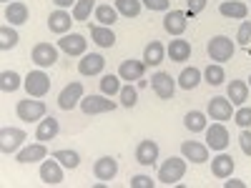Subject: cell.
I'll return each instance as SVG.
<instances>
[{
  "label": "cell",
  "instance_id": "6da1fadb",
  "mask_svg": "<svg viewBox=\"0 0 251 188\" xmlns=\"http://www.w3.org/2000/svg\"><path fill=\"white\" fill-rule=\"evenodd\" d=\"M234 50H236V46H234V40L228 35H214L206 43V53H208V58H211L214 63H228L234 58Z\"/></svg>",
  "mask_w": 251,
  "mask_h": 188
},
{
  "label": "cell",
  "instance_id": "7a4b0ae2",
  "mask_svg": "<svg viewBox=\"0 0 251 188\" xmlns=\"http://www.w3.org/2000/svg\"><path fill=\"white\" fill-rule=\"evenodd\" d=\"M183 176H186V158H178V156H171L169 161H163L158 168V183L163 186H176Z\"/></svg>",
  "mask_w": 251,
  "mask_h": 188
},
{
  "label": "cell",
  "instance_id": "3957f363",
  "mask_svg": "<svg viewBox=\"0 0 251 188\" xmlns=\"http://www.w3.org/2000/svg\"><path fill=\"white\" fill-rule=\"evenodd\" d=\"M23 88L30 98H46L48 91H50V78L43 73V68H38V70H30L23 80Z\"/></svg>",
  "mask_w": 251,
  "mask_h": 188
},
{
  "label": "cell",
  "instance_id": "277c9868",
  "mask_svg": "<svg viewBox=\"0 0 251 188\" xmlns=\"http://www.w3.org/2000/svg\"><path fill=\"white\" fill-rule=\"evenodd\" d=\"M118 103L111 100V95H83L80 100V111L86 116H100V113H108V111H116Z\"/></svg>",
  "mask_w": 251,
  "mask_h": 188
},
{
  "label": "cell",
  "instance_id": "5b68a950",
  "mask_svg": "<svg viewBox=\"0 0 251 188\" xmlns=\"http://www.w3.org/2000/svg\"><path fill=\"white\" fill-rule=\"evenodd\" d=\"M46 103L43 100H30V95L25 100H18V106H15V113L20 120H25V123H35V120H43L46 118Z\"/></svg>",
  "mask_w": 251,
  "mask_h": 188
},
{
  "label": "cell",
  "instance_id": "8992f818",
  "mask_svg": "<svg viewBox=\"0 0 251 188\" xmlns=\"http://www.w3.org/2000/svg\"><path fill=\"white\" fill-rule=\"evenodd\" d=\"M206 116L211 120H219V123H226L234 118V103L224 98V95H216L208 100V108H206Z\"/></svg>",
  "mask_w": 251,
  "mask_h": 188
},
{
  "label": "cell",
  "instance_id": "52a82bcc",
  "mask_svg": "<svg viewBox=\"0 0 251 188\" xmlns=\"http://www.w3.org/2000/svg\"><path fill=\"white\" fill-rule=\"evenodd\" d=\"M80 100H83V83L73 80V83H68V86L60 91V95H58V108H60V111H73L75 106H80Z\"/></svg>",
  "mask_w": 251,
  "mask_h": 188
},
{
  "label": "cell",
  "instance_id": "ba28073f",
  "mask_svg": "<svg viewBox=\"0 0 251 188\" xmlns=\"http://www.w3.org/2000/svg\"><path fill=\"white\" fill-rule=\"evenodd\" d=\"M25 138H28L25 131H20V128H3L0 131V151H3L5 156L18 153Z\"/></svg>",
  "mask_w": 251,
  "mask_h": 188
},
{
  "label": "cell",
  "instance_id": "9c48e42d",
  "mask_svg": "<svg viewBox=\"0 0 251 188\" xmlns=\"http://www.w3.org/2000/svg\"><path fill=\"white\" fill-rule=\"evenodd\" d=\"M228 131H226V125L224 123H214V125H206V145L211 151H226V145H228Z\"/></svg>",
  "mask_w": 251,
  "mask_h": 188
},
{
  "label": "cell",
  "instance_id": "30bf717a",
  "mask_svg": "<svg viewBox=\"0 0 251 188\" xmlns=\"http://www.w3.org/2000/svg\"><path fill=\"white\" fill-rule=\"evenodd\" d=\"M103 68H106V58H103L100 53H86V55H80V60H78V73L86 75V78L100 75Z\"/></svg>",
  "mask_w": 251,
  "mask_h": 188
},
{
  "label": "cell",
  "instance_id": "8fae6325",
  "mask_svg": "<svg viewBox=\"0 0 251 188\" xmlns=\"http://www.w3.org/2000/svg\"><path fill=\"white\" fill-rule=\"evenodd\" d=\"M30 58H33V63L38 68H50V66L58 63V48L50 46V43H35Z\"/></svg>",
  "mask_w": 251,
  "mask_h": 188
},
{
  "label": "cell",
  "instance_id": "7c38bea8",
  "mask_svg": "<svg viewBox=\"0 0 251 188\" xmlns=\"http://www.w3.org/2000/svg\"><path fill=\"white\" fill-rule=\"evenodd\" d=\"M151 88H153V93H156L161 100H171L174 93H176V80L171 78V73L158 70V73L151 78Z\"/></svg>",
  "mask_w": 251,
  "mask_h": 188
},
{
  "label": "cell",
  "instance_id": "4fadbf2b",
  "mask_svg": "<svg viewBox=\"0 0 251 188\" xmlns=\"http://www.w3.org/2000/svg\"><path fill=\"white\" fill-rule=\"evenodd\" d=\"M40 181L46 186H60L63 183V163L58 158H48L40 163Z\"/></svg>",
  "mask_w": 251,
  "mask_h": 188
},
{
  "label": "cell",
  "instance_id": "5bb4252c",
  "mask_svg": "<svg viewBox=\"0 0 251 188\" xmlns=\"http://www.w3.org/2000/svg\"><path fill=\"white\" fill-rule=\"evenodd\" d=\"M186 25H188L186 10H169V13H166V18H163V30L169 33V35H174V38H181L183 30H186Z\"/></svg>",
  "mask_w": 251,
  "mask_h": 188
},
{
  "label": "cell",
  "instance_id": "9a60e30c",
  "mask_svg": "<svg viewBox=\"0 0 251 188\" xmlns=\"http://www.w3.org/2000/svg\"><path fill=\"white\" fill-rule=\"evenodd\" d=\"M58 48L68 55H86V48H88V40L83 38L80 33H66L60 40H58Z\"/></svg>",
  "mask_w": 251,
  "mask_h": 188
},
{
  "label": "cell",
  "instance_id": "2e32d148",
  "mask_svg": "<svg viewBox=\"0 0 251 188\" xmlns=\"http://www.w3.org/2000/svg\"><path fill=\"white\" fill-rule=\"evenodd\" d=\"M208 145L206 143H199V141H183L181 143V156L191 163H206L208 161Z\"/></svg>",
  "mask_w": 251,
  "mask_h": 188
},
{
  "label": "cell",
  "instance_id": "e0dca14e",
  "mask_svg": "<svg viewBox=\"0 0 251 188\" xmlns=\"http://www.w3.org/2000/svg\"><path fill=\"white\" fill-rule=\"evenodd\" d=\"M73 23H75L73 13H66L63 8H58V10H53L48 15V28H50V33H58V35H66Z\"/></svg>",
  "mask_w": 251,
  "mask_h": 188
},
{
  "label": "cell",
  "instance_id": "ac0fdd59",
  "mask_svg": "<svg viewBox=\"0 0 251 188\" xmlns=\"http://www.w3.org/2000/svg\"><path fill=\"white\" fill-rule=\"evenodd\" d=\"M118 173V161L113 156H103L93 163V176L98 181H113Z\"/></svg>",
  "mask_w": 251,
  "mask_h": 188
},
{
  "label": "cell",
  "instance_id": "d6986e66",
  "mask_svg": "<svg viewBox=\"0 0 251 188\" xmlns=\"http://www.w3.org/2000/svg\"><path fill=\"white\" fill-rule=\"evenodd\" d=\"M48 158V148H46V143H33V145H25V148H20L15 161L18 163H38V161H46Z\"/></svg>",
  "mask_w": 251,
  "mask_h": 188
},
{
  "label": "cell",
  "instance_id": "ffe728a7",
  "mask_svg": "<svg viewBox=\"0 0 251 188\" xmlns=\"http://www.w3.org/2000/svg\"><path fill=\"white\" fill-rule=\"evenodd\" d=\"M5 20H8V25H23L28 23V18H30V10L25 3H20V0H13V3L5 5Z\"/></svg>",
  "mask_w": 251,
  "mask_h": 188
},
{
  "label": "cell",
  "instance_id": "44dd1931",
  "mask_svg": "<svg viewBox=\"0 0 251 188\" xmlns=\"http://www.w3.org/2000/svg\"><path fill=\"white\" fill-rule=\"evenodd\" d=\"M146 63L143 60H136V58H128V60H123L121 63V68H118V75H121V80H141L143 78V73H146Z\"/></svg>",
  "mask_w": 251,
  "mask_h": 188
},
{
  "label": "cell",
  "instance_id": "7402d4cb",
  "mask_svg": "<svg viewBox=\"0 0 251 188\" xmlns=\"http://www.w3.org/2000/svg\"><path fill=\"white\" fill-rule=\"evenodd\" d=\"M136 161L141 165H156V161H158V143L151 141V138L141 141L138 148H136Z\"/></svg>",
  "mask_w": 251,
  "mask_h": 188
},
{
  "label": "cell",
  "instance_id": "603a6c76",
  "mask_svg": "<svg viewBox=\"0 0 251 188\" xmlns=\"http://www.w3.org/2000/svg\"><path fill=\"white\" fill-rule=\"evenodd\" d=\"M234 165H236V163H234V156L219 151V156L211 158V173H214L216 178H231Z\"/></svg>",
  "mask_w": 251,
  "mask_h": 188
},
{
  "label": "cell",
  "instance_id": "cb8c5ba5",
  "mask_svg": "<svg viewBox=\"0 0 251 188\" xmlns=\"http://www.w3.org/2000/svg\"><path fill=\"white\" fill-rule=\"evenodd\" d=\"M58 133H60V123H58V118H53V116H46L43 120H38V131H35V138H38L40 143H48V141H53Z\"/></svg>",
  "mask_w": 251,
  "mask_h": 188
},
{
  "label": "cell",
  "instance_id": "d4e9b609",
  "mask_svg": "<svg viewBox=\"0 0 251 188\" xmlns=\"http://www.w3.org/2000/svg\"><path fill=\"white\" fill-rule=\"evenodd\" d=\"M219 13L224 18H231V20H246L249 5L241 3V0H224V3L219 5Z\"/></svg>",
  "mask_w": 251,
  "mask_h": 188
},
{
  "label": "cell",
  "instance_id": "484cf974",
  "mask_svg": "<svg viewBox=\"0 0 251 188\" xmlns=\"http://www.w3.org/2000/svg\"><path fill=\"white\" fill-rule=\"evenodd\" d=\"M226 98L234 103V106H246L249 100V83L246 80H231L228 83V91H226Z\"/></svg>",
  "mask_w": 251,
  "mask_h": 188
},
{
  "label": "cell",
  "instance_id": "4316f807",
  "mask_svg": "<svg viewBox=\"0 0 251 188\" xmlns=\"http://www.w3.org/2000/svg\"><path fill=\"white\" fill-rule=\"evenodd\" d=\"M166 53H169V58H171L174 63H183V60L191 58V43H188V40H183V38H176V40H171V43H169Z\"/></svg>",
  "mask_w": 251,
  "mask_h": 188
},
{
  "label": "cell",
  "instance_id": "83f0119b",
  "mask_svg": "<svg viewBox=\"0 0 251 188\" xmlns=\"http://www.w3.org/2000/svg\"><path fill=\"white\" fill-rule=\"evenodd\" d=\"M91 38L98 48H113L116 46V33L108 25H91Z\"/></svg>",
  "mask_w": 251,
  "mask_h": 188
},
{
  "label": "cell",
  "instance_id": "f1b7e54d",
  "mask_svg": "<svg viewBox=\"0 0 251 188\" xmlns=\"http://www.w3.org/2000/svg\"><path fill=\"white\" fill-rule=\"evenodd\" d=\"M163 55H166V48H163L161 40H151V43L143 48V63H146V66H153V68L161 66Z\"/></svg>",
  "mask_w": 251,
  "mask_h": 188
},
{
  "label": "cell",
  "instance_id": "f546056e",
  "mask_svg": "<svg viewBox=\"0 0 251 188\" xmlns=\"http://www.w3.org/2000/svg\"><path fill=\"white\" fill-rule=\"evenodd\" d=\"M201 75H203V73H201L199 68H194V66H191V68H183L181 75H178V86H181L183 91H194L199 83H201Z\"/></svg>",
  "mask_w": 251,
  "mask_h": 188
},
{
  "label": "cell",
  "instance_id": "4dcf8cb0",
  "mask_svg": "<svg viewBox=\"0 0 251 188\" xmlns=\"http://www.w3.org/2000/svg\"><path fill=\"white\" fill-rule=\"evenodd\" d=\"M96 20H98V25H113V23H118V10H116V5H96Z\"/></svg>",
  "mask_w": 251,
  "mask_h": 188
},
{
  "label": "cell",
  "instance_id": "1f68e13d",
  "mask_svg": "<svg viewBox=\"0 0 251 188\" xmlns=\"http://www.w3.org/2000/svg\"><path fill=\"white\" fill-rule=\"evenodd\" d=\"M25 78H20L15 70H3L0 73V91L3 93H15L20 86H23Z\"/></svg>",
  "mask_w": 251,
  "mask_h": 188
},
{
  "label": "cell",
  "instance_id": "d6a6232c",
  "mask_svg": "<svg viewBox=\"0 0 251 188\" xmlns=\"http://www.w3.org/2000/svg\"><path fill=\"white\" fill-rule=\"evenodd\" d=\"M50 156L58 158V161L63 163V168H68V171H73V168H78V165H80V153H78V151H71V148L53 151Z\"/></svg>",
  "mask_w": 251,
  "mask_h": 188
},
{
  "label": "cell",
  "instance_id": "836d02e7",
  "mask_svg": "<svg viewBox=\"0 0 251 188\" xmlns=\"http://www.w3.org/2000/svg\"><path fill=\"white\" fill-rule=\"evenodd\" d=\"M183 125H186L191 133L206 131V113H201V111H188L186 118H183Z\"/></svg>",
  "mask_w": 251,
  "mask_h": 188
},
{
  "label": "cell",
  "instance_id": "e575fe53",
  "mask_svg": "<svg viewBox=\"0 0 251 188\" xmlns=\"http://www.w3.org/2000/svg\"><path fill=\"white\" fill-rule=\"evenodd\" d=\"M121 88H123V86H121V75L106 73V75L100 78V93H103V95H111V98H113V95L121 93Z\"/></svg>",
  "mask_w": 251,
  "mask_h": 188
},
{
  "label": "cell",
  "instance_id": "d590c367",
  "mask_svg": "<svg viewBox=\"0 0 251 188\" xmlns=\"http://www.w3.org/2000/svg\"><path fill=\"white\" fill-rule=\"evenodd\" d=\"M91 13H96V0H78L73 5V20L80 23V20H88Z\"/></svg>",
  "mask_w": 251,
  "mask_h": 188
},
{
  "label": "cell",
  "instance_id": "8d00e7d4",
  "mask_svg": "<svg viewBox=\"0 0 251 188\" xmlns=\"http://www.w3.org/2000/svg\"><path fill=\"white\" fill-rule=\"evenodd\" d=\"M143 3L141 0H116V10L123 15V18H138Z\"/></svg>",
  "mask_w": 251,
  "mask_h": 188
},
{
  "label": "cell",
  "instance_id": "74e56055",
  "mask_svg": "<svg viewBox=\"0 0 251 188\" xmlns=\"http://www.w3.org/2000/svg\"><path fill=\"white\" fill-rule=\"evenodd\" d=\"M18 40H20V35L15 28H10V25L0 28V50H13L18 46Z\"/></svg>",
  "mask_w": 251,
  "mask_h": 188
},
{
  "label": "cell",
  "instance_id": "f35d334b",
  "mask_svg": "<svg viewBox=\"0 0 251 188\" xmlns=\"http://www.w3.org/2000/svg\"><path fill=\"white\" fill-rule=\"evenodd\" d=\"M203 78L208 86H221V83L226 80V73L221 68V63H208V68L203 70Z\"/></svg>",
  "mask_w": 251,
  "mask_h": 188
},
{
  "label": "cell",
  "instance_id": "ab89813d",
  "mask_svg": "<svg viewBox=\"0 0 251 188\" xmlns=\"http://www.w3.org/2000/svg\"><path fill=\"white\" fill-rule=\"evenodd\" d=\"M118 98H121V106H123V108H133L136 103H138V91L128 83V86H123V88H121Z\"/></svg>",
  "mask_w": 251,
  "mask_h": 188
},
{
  "label": "cell",
  "instance_id": "60d3db41",
  "mask_svg": "<svg viewBox=\"0 0 251 188\" xmlns=\"http://www.w3.org/2000/svg\"><path fill=\"white\" fill-rule=\"evenodd\" d=\"M234 123L239 125V128H251V108L239 106V111H234Z\"/></svg>",
  "mask_w": 251,
  "mask_h": 188
},
{
  "label": "cell",
  "instance_id": "b9f144b4",
  "mask_svg": "<svg viewBox=\"0 0 251 188\" xmlns=\"http://www.w3.org/2000/svg\"><path fill=\"white\" fill-rule=\"evenodd\" d=\"M249 40H251V23H249V20H241L239 33H236V43L246 48V46H249Z\"/></svg>",
  "mask_w": 251,
  "mask_h": 188
},
{
  "label": "cell",
  "instance_id": "7bdbcfd3",
  "mask_svg": "<svg viewBox=\"0 0 251 188\" xmlns=\"http://www.w3.org/2000/svg\"><path fill=\"white\" fill-rule=\"evenodd\" d=\"M141 3L149 10H158V13H169L171 8V0H141Z\"/></svg>",
  "mask_w": 251,
  "mask_h": 188
},
{
  "label": "cell",
  "instance_id": "ee69618b",
  "mask_svg": "<svg viewBox=\"0 0 251 188\" xmlns=\"http://www.w3.org/2000/svg\"><path fill=\"white\" fill-rule=\"evenodd\" d=\"M153 186H156V181H153L151 176L138 173V176H133V178H131V188H153Z\"/></svg>",
  "mask_w": 251,
  "mask_h": 188
},
{
  "label": "cell",
  "instance_id": "f6af8a7d",
  "mask_svg": "<svg viewBox=\"0 0 251 188\" xmlns=\"http://www.w3.org/2000/svg\"><path fill=\"white\" fill-rule=\"evenodd\" d=\"M186 3H188V5H186V15H188V18H196V15L206 8V0H186Z\"/></svg>",
  "mask_w": 251,
  "mask_h": 188
},
{
  "label": "cell",
  "instance_id": "bcb514c9",
  "mask_svg": "<svg viewBox=\"0 0 251 188\" xmlns=\"http://www.w3.org/2000/svg\"><path fill=\"white\" fill-rule=\"evenodd\" d=\"M239 145H241V151L251 158V131L249 128H241V136H239Z\"/></svg>",
  "mask_w": 251,
  "mask_h": 188
},
{
  "label": "cell",
  "instance_id": "7dc6e473",
  "mask_svg": "<svg viewBox=\"0 0 251 188\" xmlns=\"http://www.w3.org/2000/svg\"><path fill=\"white\" fill-rule=\"evenodd\" d=\"M224 188H246V183L239 178H231V181H224Z\"/></svg>",
  "mask_w": 251,
  "mask_h": 188
},
{
  "label": "cell",
  "instance_id": "c3c4849f",
  "mask_svg": "<svg viewBox=\"0 0 251 188\" xmlns=\"http://www.w3.org/2000/svg\"><path fill=\"white\" fill-rule=\"evenodd\" d=\"M53 3H55L58 8H63V10H66V8H73V5L78 3V0H53Z\"/></svg>",
  "mask_w": 251,
  "mask_h": 188
},
{
  "label": "cell",
  "instance_id": "681fc988",
  "mask_svg": "<svg viewBox=\"0 0 251 188\" xmlns=\"http://www.w3.org/2000/svg\"><path fill=\"white\" fill-rule=\"evenodd\" d=\"M3 3H5V5H8V3H13V0H3Z\"/></svg>",
  "mask_w": 251,
  "mask_h": 188
},
{
  "label": "cell",
  "instance_id": "f907efd6",
  "mask_svg": "<svg viewBox=\"0 0 251 188\" xmlns=\"http://www.w3.org/2000/svg\"><path fill=\"white\" fill-rule=\"evenodd\" d=\"M249 88H251V78H249Z\"/></svg>",
  "mask_w": 251,
  "mask_h": 188
}]
</instances>
